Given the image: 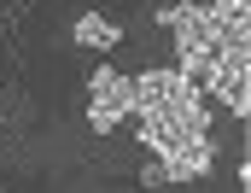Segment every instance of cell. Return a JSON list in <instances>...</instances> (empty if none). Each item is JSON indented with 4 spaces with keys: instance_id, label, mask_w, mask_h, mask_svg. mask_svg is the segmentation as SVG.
I'll return each instance as SVG.
<instances>
[{
    "instance_id": "1",
    "label": "cell",
    "mask_w": 251,
    "mask_h": 193,
    "mask_svg": "<svg viewBox=\"0 0 251 193\" xmlns=\"http://www.w3.org/2000/svg\"><path fill=\"white\" fill-rule=\"evenodd\" d=\"M158 24L176 35V70L204 82L210 59L222 47H246L251 41V6L246 0H176V6H158Z\"/></svg>"
},
{
    "instance_id": "2",
    "label": "cell",
    "mask_w": 251,
    "mask_h": 193,
    "mask_svg": "<svg viewBox=\"0 0 251 193\" xmlns=\"http://www.w3.org/2000/svg\"><path fill=\"white\" fill-rule=\"evenodd\" d=\"M134 117V88H128V70L100 64L94 82H88V129L94 135H117Z\"/></svg>"
},
{
    "instance_id": "3",
    "label": "cell",
    "mask_w": 251,
    "mask_h": 193,
    "mask_svg": "<svg viewBox=\"0 0 251 193\" xmlns=\"http://www.w3.org/2000/svg\"><path fill=\"white\" fill-rule=\"evenodd\" d=\"M199 88H210L234 117H246L251 111V41L246 47H222V53L210 59V70H204Z\"/></svg>"
},
{
    "instance_id": "4",
    "label": "cell",
    "mask_w": 251,
    "mask_h": 193,
    "mask_svg": "<svg viewBox=\"0 0 251 193\" xmlns=\"http://www.w3.org/2000/svg\"><path fill=\"white\" fill-rule=\"evenodd\" d=\"M70 41H76V47H94V53H111V47L123 41V29H117L111 18H100V12H82V18L70 24Z\"/></svg>"
}]
</instances>
